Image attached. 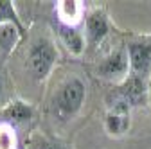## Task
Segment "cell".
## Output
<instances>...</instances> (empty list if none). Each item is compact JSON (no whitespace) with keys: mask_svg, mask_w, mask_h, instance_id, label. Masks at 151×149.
Listing matches in <instances>:
<instances>
[{"mask_svg":"<svg viewBox=\"0 0 151 149\" xmlns=\"http://www.w3.org/2000/svg\"><path fill=\"white\" fill-rule=\"evenodd\" d=\"M58 14L67 25H72L79 20L81 6H79V2H74V0L72 2L70 0H65V2H60V6H58Z\"/></svg>","mask_w":151,"mask_h":149,"instance_id":"obj_11","label":"cell"},{"mask_svg":"<svg viewBox=\"0 0 151 149\" xmlns=\"http://www.w3.org/2000/svg\"><path fill=\"white\" fill-rule=\"evenodd\" d=\"M129 128V106L117 102L110 104L106 115V129L110 135H122Z\"/></svg>","mask_w":151,"mask_h":149,"instance_id":"obj_5","label":"cell"},{"mask_svg":"<svg viewBox=\"0 0 151 149\" xmlns=\"http://www.w3.org/2000/svg\"><path fill=\"white\" fill-rule=\"evenodd\" d=\"M108 34V20L101 11H93L86 18V38L90 45H99Z\"/></svg>","mask_w":151,"mask_h":149,"instance_id":"obj_7","label":"cell"},{"mask_svg":"<svg viewBox=\"0 0 151 149\" xmlns=\"http://www.w3.org/2000/svg\"><path fill=\"white\" fill-rule=\"evenodd\" d=\"M85 94H86V88L85 83L79 77H68L56 92V97H54V104L58 113L65 119L74 117L83 106L85 101Z\"/></svg>","mask_w":151,"mask_h":149,"instance_id":"obj_1","label":"cell"},{"mask_svg":"<svg viewBox=\"0 0 151 149\" xmlns=\"http://www.w3.org/2000/svg\"><path fill=\"white\" fill-rule=\"evenodd\" d=\"M6 22L14 24V25H18L20 29H24L22 24H20V20H18V14H16L13 4L7 2V0H2V2H0V24H6Z\"/></svg>","mask_w":151,"mask_h":149,"instance_id":"obj_12","label":"cell"},{"mask_svg":"<svg viewBox=\"0 0 151 149\" xmlns=\"http://www.w3.org/2000/svg\"><path fill=\"white\" fill-rule=\"evenodd\" d=\"M113 97V102L111 104H117V102H122V104H137L144 99V79L140 77H135L131 76L128 77L119 88L115 94H111Z\"/></svg>","mask_w":151,"mask_h":149,"instance_id":"obj_3","label":"cell"},{"mask_svg":"<svg viewBox=\"0 0 151 149\" xmlns=\"http://www.w3.org/2000/svg\"><path fill=\"white\" fill-rule=\"evenodd\" d=\"M36 149H67V145L54 140H40L36 144Z\"/></svg>","mask_w":151,"mask_h":149,"instance_id":"obj_14","label":"cell"},{"mask_svg":"<svg viewBox=\"0 0 151 149\" xmlns=\"http://www.w3.org/2000/svg\"><path fill=\"white\" fill-rule=\"evenodd\" d=\"M22 36H24V29H20L18 25L9 22L0 24V52L4 56H9L18 45Z\"/></svg>","mask_w":151,"mask_h":149,"instance_id":"obj_8","label":"cell"},{"mask_svg":"<svg viewBox=\"0 0 151 149\" xmlns=\"http://www.w3.org/2000/svg\"><path fill=\"white\" fill-rule=\"evenodd\" d=\"M4 117L14 124H20V122H27L31 117H32V110L29 104L22 102V101H16L13 104H9L6 110H4Z\"/></svg>","mask_w":151,"mask_h":149,"instance_id":"obj_10","label":"cell"},{"mask_svg":"<svg viewBox=\"0 0 151 149\" xmlns=\"http://www.w3.org/2000/svg\"><path fill=\"white\" fill-rule=\"evenodd\" d=\"M60 38L65 43V47L72 52V54H81L85 49V42H83V36L76 31L72 25L61 24L60 25Z\"/></svg>","mask_w":151,"mask_h":149,"instance_id":"obj_9","label":"cell"},{"mask_svg":"<svg viewBox=\"0 0 151 149\" xmlns=\"http://www.w3.org/2000/svg\"><path fill=\"white\" fill-rule=\"evenodd\" d=\"M2 90H4V85H2V77H0V95H2Z\"/></svg>","mask_w":151,"mask_h":149,"instance_id":"obj_15","label":"cell"},{"mask_svg":"<svg viewBox=\"0 0 151 149\" xmlns=\"http://www.w3.org/2000/svg\"><path fill=\"white\" fill-rule=\"evenodd\" d=\"M56 58H58V52H56L52 42H49L47 38L36 40L29 49V67L34 77L45 79L56 63Z\"/></svg>","mask_w":151,"mask_h":149,"instance_id":"obj_2","label":"cell"},{"mask_svg":"<svg viewBox=\"0 0 151 149\" xmlns=\"http://www.w3.org/2000/svg\"><path fill=\"white\" fill-rule=\"evenodd\" d=\"M14 135L9 126H0V149H14Z\"/></svg>","mask_w":151,"mask_h":149,"instance_id":"obj_13","label":"cell"},{"mask_svg":"<svg viewBox=\"0 0 151 149\" xmlns=\"http://www.w3.org/2000/svg\"><path fill=\"white\" fill-rule=\"evenodd\" d=\"M129 67L135 77L144 79L151 70V45L133 43L129 47Z\"/></svg>","mask_w":151,"mask_h":149,"instance_id":"obj_4","label":"cell"},{"mask_svg":"<svg viewBox=\"0 0 151 149\" xmlns=\"http://www.w3.org/2000/svg\"><path fill=\"white\" fill-rule=\"evenodd\" d=\"M128 72V58L122 50H117L110 54L108 58L97 67V74L101 77H106V79H113V77H119V76H124Z\"/></svg>","mask_w":151,"mask_h":149,"instance_id":"obj_6","label":"cell"}]
</instances>
